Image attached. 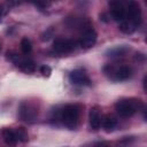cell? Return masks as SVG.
Returning <instances> with one entry per match:
<instances>
[{
    "mask_svg": "<svg viewBox=\"0 0 147 147\" xmlns=\"http://www.w3.org/2000/svg\"><path fill=\"white\" fill-rule=\"evenodd\" d=\"M82 106L79 105H65L61 107V109H56L53 111L52 119L55 122H61L65 127L72 130L77 126L79 116H80Z\"/></svg>",
    "mask_w": 147,
    "mask_h": 147,
    "instance_id": "cell-1",
    "label": "cell"
},
{
    "mask_svg": "<svg viewBox=\"0 0 147 147\" xmlns=\"http://www.w3.org/2000/svg\"><path fill=\"white\" fill-rule=\"evenodd\" d=\"M145 105L141 100L130 98V99H121L115 103V110L122 117H131L137 111L144 110Z\"/></svg>",
    "mask_w": 147,
    "mask_h": 147,
    "instance_id": "cell-2",
    "label": "cell"
},
{
    "mask_svg": "<svg viewBox=\"0 0 147 147\" xmlns=\"http://www.w3.org/2000/svg\"><path fill=\"white\" fill-rule=\"evenodd\" d=\"M103 72L113 82H124V80L129 79L132 75V70L130 67L114 65V64H107L103 68Z\"/></svg>",
    "mask_w": 147,
    "mask_h": 147,
    "instance_id": "cell-3",
    "label": "cell"
},
{
    "mask_svg": "<svg viewBox=\"0 0 147 147\" xmlns=\"http://www.w3.org/2000/svg\"><path fill=\"white\" fill-rule=\"evenodd\" d=\"M6 57H7V60L13 62L18 69H21L25 74H32L36 71V64L33 61L25 59V57H21L17 53H15L13 51H8L6 53Z\"/></svg>",
    "mask_w": 147,
    "mask_h": 147,
    "instance_id": "cell-4",
    "label": "cell"
},
{
    "mask_svg": "<svg viewBox=\"0 0 147 147\" xmlns=\"http://www.w3.org/2000/svg\"><path fill=\"white\" fill-rule=\"evenodd\" d=\"M18 116L22 121L28 122V123H32L38 117V108L31 102L23 101L18 108Z\"/></svg>",
    "mask_w": 147,
    "mask_h": 147,
    "instance_id": "cell-5",
    "label": "cell"
},
{
    "mask_svg": "<svg viewBox=\"0 0 147 147\" xmlns=\"http://www.w3.org/2000/svg\"><path fill=\"white\" fill-rule=\"evenodd\" d=\"M78 46V42L72 39L57 38L53 42V49L59 54H69L74 52Z\"/></svg>",
    "mask_w": 147,
    "mask_h": 147,
    "instance_id": "cell-6",
    "label": "cell"
},
{
    "mask_svg": "<svg viewBox=\"0 0 147 147\" xmlns=\"http://www.w3.org/2000/svg\"><path fill=\"white\" fill-rule=\"evenodd\" d=\"M69 80L72 85L87 86L91 84V79L84 69H75L69 74Z\"/></svg>",
    "mask_w": 147,
    "mask_h": 147,
    "instance_id": "cell-7",
    "label": "cell"
},
{
    "mask_svg": "<svg viewBox=\"0 0 147 147\" xmlns=\"http://www.w3.org/2000/svg\"><path fill=\"white\" fill-rule=\"evenodd\" d=\"M127 20L132 21L137 26L141 23V9L139 3H137L134 0H131L126 6V17Z\"/></svg>",
    "mask_w": 147,
    "mask_h": 147,
    "instance_id": "cell-8",
    "label": "cell"
},
{
    "mask_svg": "<svg viewBox=\"0 0 147 147\" xmlns=\"http://www.w3.org/2000/svg\"><path fill=\"white\" fill-rule=\"evenodd\" d=\"M96 39H98L96 32L92 28H90V29H87V30H85L83 32V34H82L78 44L83 48H91L96 42Z\"/></svg>",
    "mask_w": 147,
    "mask_h": 147,
    "instance_id": "cell-9",
    "label": "cell"
},
{
    "mask_svg": "<svg viewBox=\"0 0 147 147\" xmlns=\"http://www.w3.org/2000/svg\"><path fill=\"white\" fill-rule=\"evenodd\" d=\"M90 126L93 130H98L101 126V114H100V108L99 106H94L90 110Z\"/></svg>",
    "mask_w": 147,
    "mask_h": 147,
    "instance_id": "cell-10",
    "label": "cell"
},
{
    "mask_svg": "<svg viewBox=\"0 0 147 147\" xmlns=\"http://www.w3.org/2000/svg\"><path fill=\"white\" fill-rule=\"evenodd\" d=\"M129 51H130V47L129 46H125V45L116 46V47H113V48L108 49L106 52V56H108L110 59H118V57L124 56Z\"/></svg>",
    "mask_w": 147,
    "mask_h": 147,
    "instance_id": "cell-11",
    "label": "cell"
},
{
    "mask_svg": "<svg viewBox=\"0 0 147 147\" xmlns=\"http://www.w3.org/2000/svg\"><path fill=\"white\" fill-rule=\"evenodd\" d=\"M110 13L115 21H123L126 17V7L122 5H113L110 6Z\"/></svg>",
    "mask_w": 147,
    "mask_h": 147,
    "instance_id": "cell-12",
    "label": "cell"
},
{
    "mask_svg": "<svg viewBox=\"0 0 147 147\" xmlns=\"http://www.w3.org/2000/svg\"><path fill=\"white\" fill-rule=\"evenodd\" d=\"M1 136H2L3 141L7 145H15L18 141L17 137H16V133H15V130H13L10 127H5L1 131Z\"/></svg>",
    "mask_w": 147,
    "mask_h": 147,
    "instance_id": "cell-13",
    "label": "cell"
},
{
    "mask_svg": "<svg viewBox=\"0 0 147 147\" xmlns=\"http://www.w3.org/2000/svg\"><path fill=\"white\" fill-rule=\"evenodd\" d=\"M101 124H102L103 130L109 133V132H111V131L116 127V125H117V119H116L114 116H111V115H107V116H105L103 119H101Z\"/></svg>",
    "mask_w": 147,
    "mask_h": 147,
    "instance_id": "cell-14",
    "label": "cell"
},
{
    "mask_svg": "<svg viewBox=\"0 0 147 147\" xmlns=\"http://www.w3.org/2000/svg\"><path fill=\"white\" fill-rule=\"evenodd\" d=\"M137 25L132 22V21H130V20H127V18H124L123 21H121V24H119V30L123 32V33H126V34H130V33H133L136 30H137Z\"/></svg>",
    "mask_w": 147,
    "mask_h": 147,
    "instance_id": "cell-15",
    "label": "cell"
},
{
    "mask_svg": "<svg viewBox=\"0 0 147 147\" xmlns=\"http://www.w3.org/2000/svg\"><path fill=\"white\" fill-rule=\"evenodd\" d=\"M15 133H16V137H17V140L21 141V142H26L29 140V134L26 132V130L22 126L20 127H16L15 129Z\"/></svg>",
    "mask_w": 147,
    "mask_h": 147,
    "instance_id": "cell-16",
    "label": "cell"
},
{
    "mask_svg": "<svg viewBox=\"0 0 147 147\" xmlns=\"http://www.w3.org/2000/svg\"><path fill=\"white\" fill-rule=\"evenodd\" d=\"M29 2H32L36 7H38L39 9H46L51 6V3L55 0H26Z\"/></svg>",
    "mask_w": 147,
    "mask_h": 147,
    "instance_id": "cell-17",
    "label": "cell"
},
{
    "mask_svg": "<svg viewBox=\"0 0 147 147\" xmlns=\"http://www.w3.org/2000/svg\"><path fill=\"white\" fill-rule=\"evenodd\" d=\"M21 49L24 54H29L32 49V44L28 38H23L21 40Z\"/></svg>",
    "mask_w": 147,
    "mask_h": 147,
    "instance_id": "cell-18",
    "label": "cell"
},
{
    "mask_svg": "<svg viewBox=\"0 0 147 147\" xmlns=\"http://www.w3.org/2000/svg\"><path fill=\"white\" fill-rule=\"evenodd\" d=\"M131 0H108L109 2V6H113V5H122V6H127V3L130 2Z\"/></svg>",
    "mask_w": 147,
    "mask_h": 147,
    "instance_id": "cell-19",
    "label": "cell"
},
{
    "mask_svg": "<svg viewBox=\"0 0 147 147\" xmlns=\"http://www.w3.org/2000/svg\"><path fill=\"white\" fill-rule=\"evenodd\" d=\"M40 72H41L42 76H45V77H49L51 74H52V69H51L48 65H42V67L40 68Z\"/></svg>",
    "mask_w": 147,
    "mask_h": 147,
    "instance_id": "cell-20",
    "label": "cell"
},
{
    "mask_svg": "<svg viewBox=\"0 0 147 147\" xmlns=\"http://www.w3.org/2000/svg\"><path fill=\"white\" fill-rule=\"evenodd\" d=\"M52 36H53V30L49 29V30H47L46 32L42 33V36H41V40H42V41H47V40H49V39L52 38Z\"/></svg>",
    "mask_w": 147,
    "mask_h": 147,
    "instance_id": "cell-21",
    "label": "cell"
},
{
    "mask_svg": "<svg viewBox=\"0 0 147 147\" xmlns=\"http://www.w3.org/2000/svg\"><path fill=\"white\" fill-rule=\"evenodd\" d=\"M8 7L7 6H1L0 7V22L2 21V18H3V16L7 14V11H8Z\"/></svg>",
    "mask_w": 147,
    "mask_h": 147,
    "instance_id": "cell-22",
    "label": "cell"
},
{
    "mask_svg": "<svg viewBox=\"0 0 147 147\" xmlns=\"http://www.w3.org/2000/svg\"><path fill=\"white\" fill-rule=\"evenodd\" d=\"M21 3V0H8L7 1V7L10 8V7H16L17 5Z\"/></svg>",
    "mask_w": 147,
    "mask_h": 147,
    "instance_id": "cell-23",
    "label": "cell"
},
{
    "mask_svg": "<svg viewBox=\"0 0 147 147\" xmlns=\"http://www.w3.org/2000/svg\"><path fill=\"white\" fill-rule=\"evenodd\" d=\"M0 49H1V45H0Z\"/></svg>",
    "mask_w": 147,
    "mask_h": 147,
    "instance_id": "cell-24",
    "label": "cell"
}]
</instances>
